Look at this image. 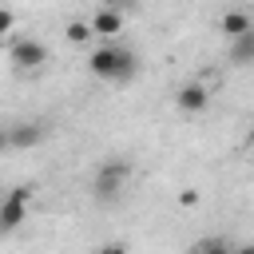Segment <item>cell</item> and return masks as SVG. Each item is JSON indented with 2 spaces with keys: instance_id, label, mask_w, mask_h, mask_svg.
<instances>
[{
  "instance_id": "4",
  "label": "cell",
  "mask_w": 254,
  "mask_h": 254,
  "mask_svg": "<svg viewBox=\"0 0 254 254\" xmlns=\"http://www.w3.org/2000/svg\"><path fill=\"white\" fill-rule=\"evenodd\" d=\"M8 64H12L16 71H40V67L48 64V48H44L40 40H16V44L8 48Z\"/></svg>"
},
{
  "instance_id": "1",
  "label": "cell",
  "mask_w": 254,
  "mask_h": 254,
  "mask_svg": "<svg viewBox=\"0 0 254 254\" xmlns=\"http://www.w3.org/2000/svg\"><path fill=\"white\" fill-rule=\"evenodd\" d=\"M87 71L95 75V79H107V83H127V79H135V71H139V56L131 52V48H119V44H99L91 56H87Z\"/></svg>"
},
{
  "instance_id": "14",
  "label": "cell",
  "mask_w": 254,
  "mask_h": 254,
  "mask_svg": "<svg viewBox=\"0 0 254 254\" xmlns=\"http://www.w3.org/2000/svg\"><path fill=\"white\" fill-rule=\"evenodd\" d=\"M95 254H127V246H123V242H107V246H99Z\"/></svg>"
},
{
  "instance_id": "16",
  "label": "cell",
  "mask_w": 254,
  "mask_h": 254,
  "mask_svg": "<svg viewBox=\"0 0 254 254\" xmlns=\"http://www.w3.org/2000/svg\"><path fill=\"white\" fill-rule=\"evenodd\" d=\"M0 151H12V139H8V127H0Z\"/></svg>"
},
{
  "instance_id": "17",
  "label": "cell",
  "mask_w": 254,
  "mask_h": 254,
  "mask_svg": "<svg viewBox=\"0 0 254 254\" xmlns=\"http://www.w3.org/2000/svg\"><path fill=\"white\" fill-rule=\"evenodd\" d=\"M230 254H254V242H246V246H234Z\"/></svg>"
},
{
  "instance_id": "11",
  "label": "cell",
  "mask_w": 254,
  "mask_h": 254,
  "mask_svg": "<svg viewBox=\"0 0 254 254\" xmlns=\"http://www.w3.org/2000/svg\"><path fill=\"white\" fill-rule=\"evenodd\" d=\"M187 254H230V246H226L222 238H202V242H194Z\"/></svg>"
},
{
  "instance_id": "12",
  "label": "cell",
  "mask_w": 254,
  "mask_h": 254,
  "mask_svg": "<svg viewBox=\"0 0 254 254\" xmlns=\"http://www.w3.org/2000/svg\"><path fill=\"white\" fill-rule=\"evenodd\" d=\"M12 28H16V16H12L8 8H0V40H4V36H8Z\"/></svg>"
},
{
  "instance_id": "5",
  "label": "cell",
  "mask_w": 254,
  "mask_h": 254,
  "mask_svg": "<svg viewBox=\"0 0 254 254\" xmlns=\"http://www.w3.org/2000/svg\"><path fill=\"white\" fill-rule=\"evenodd\" d=\"M175 103H179V111H187V115H198V111L210 103V91H206L202 83H183V87L175 91Z\"/></svg>"
},
{
  "instance_id": "3",
  "label": "cell",
  "mask_w": 254,
  "mask_h": 254,
  "mask_svg": "<svg viewBox=\"0 0 254 254\" xmlns=\"http://www.w3.org/2000/svg\"><path fill=\"white\" fill-rule=\"evenodd\" d=\"M32 194H36V187H32V183H20V187H12V190L0 198V234L20 230V222L28 218V202H32Z\"/></svg>"
},
{
  "instance_id": "18",
  "label": "cell",
  "mask_w": 254,
  "mask_h": 254,
  "mask_svg": "<svg viewBox=\"0 0 254 254\" xmlns=\"http://www.w3.org/2000/svg\"><path fill=\"white\" fill-rule=\"evenodd\" d=\"M246 143H250V151H254V127H250V135H246Z\"/></svg>"
},
{
  "instance_id": "2",
  "label": "cell",
  "mask_w": 254,
  "mask_h": 254,
  "mask_svg": "<svg viewBox=\"0 0 254 254\" xmlns=\"http://www.w3.org/2000/svg\"><path fill=\"white\" fill-rule=\"evenodd\" d=\"M127 179H131V163L127 159H103L95 167V179H91V194L99 202H115L123 190H127Z\"/></svg>"
},
{
  "instance_id": "6",
  "label": "cell",
  "mask_w": 254,
  "mask_h": 254,
  "mask_svg": "<svg viewBox=\"0 0 254 254\" xmlns=\"http://www.w3.org/2000/svg\"><path fill=\"white\" fill-rule=\"evenodd\" d=\"M8 139H12V151H28V147H36V143L44 139V123H36V119L12 123V127H8Z\"/></svg>"
},
{
  "instance_id": "8",
  "label": "cell",
  "mask_w": 254,
  "mask_h": 254,
  "mask_svg": "<svg viewBox=\"0 0 254 254\" xmlns=\"http://www.w3.org/2000/svg\"><path fill=\"white\" fill-rule=\"evenodd\" d=\"M226 60H230L234 67H246V64H254V28H250L246 36L230 40V52H226Z\"/></svg>"
},
{
  "instance_id": "9",
  "label": "cell",
  "mask_w": 254,
  "mask_h": 254,
  "mask_svg": "<svg viewBox=\"0 0 254 254\" xmlns=\"http://www.w3.org/2000/svg\"><path fill=\"white\" fill-rule=\"evenodd\" d=\"M254 28V20L246 16V12H226L222 20H218V32L226 36V40H238V36H246Z\"/></svg>"
},
{
  "instance_id": "10",
  "label": "cell",
  "mask_w": 254,
  "mask_h": 254,
  "mask_svg": "<svg viewBox=\"0 0 254 254\" xmlns=\"http://www.w3.org/2000/svg\"><path fill=\"white\" fill-rule=\"evenodd\" d=\"M64 36H67L71 44H91V40H95V32H91L87 20H71V24L64 28Z\"/></svg>"
},
{
  "instance_id": "15",
  "label": "cell",
  "mask_w": 254,
  "mask_h": 254,
  "mask_svg": "<svg viewBox=\"0 0 254 254\" xmlns=\"http://www.w3.org/2000/svg\"><path fill=\"white\" fill-rule=\"evenodd\" d=\"M127 4H135V0H103V8H115V12H123Z\"/></svg>"
},
{
  "instance_id": "7",
  "label": "cell",
  "mask_w": 254,
  "mask_h": 254,
  "mask_svg": "<svg viewBox=\"0 0 254 254\" xmlns=\"http://www.w3.org/2000/svg\"><path fill=\"white\" fill-rule=\"evenodd\" d=\"M87 24H91V32H95L99 40H115V36L123 32V12H115V8H99Z\"/></svg>"
},
{
  "instance_id": "13",
  "label": "cell",
  "mask_w": 254,
  "mask_h": 254,
  "mask_svg": "<svg viewBox=\"0 0 254 254\" xmlns=\"http://www.w3.org/2000/svg\"><path fill=\"white\" fill-rule=\"evenodd\" d=\"M179 206H198V190H179Z\"/></svg>"
}]
</instances>
